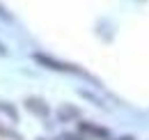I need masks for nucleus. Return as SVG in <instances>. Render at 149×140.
<instances>
[{"label": "nucleus", "instance_id": "nucleus-3", "mask_svg": "<svg viewBox=\"0 0 149 140\" xmlns=\"http://www.w3.org/2000/svg\"><path fill=\"white\" fill-rule=\"evenodd\" d=\"M5 53H7V51H5V48H2V44H0V55H5Z\"/></svg>", "mask_w": 149, "mask_h": 140}, {"label": "nucleus", "instance_id": "nucleus-2", "mask_svg": "<svg viewBox=\"0 0 149 140\" xmlns=\"http://www.w3.org/2000/svg\"><path fill=\"white\" fill-rule=\"evenodd\" d=\"M67 117H78V110H74V108H60V120L64 122Z\"/></svg>", "mask_w": 149, "mask_h": 140}, {"label": "nucleus", "instance_id": "nucleus-1", "mask_svg": "<svg viewBox=\"0 0 149 140\" xmlns=\"http://www.w3.org/2000/svg\"><path fill=\"white\" fill-rule=\"evenodd\" d=\"M25 106H28V110H32L35 115H48V106L44 104L41 99H35V97H32V99L25 101Z\"/></svg>", "mask_w": 149, "mask_h": 140}, {"label": "nucleus", "instance_id": "nucleus-4", "mask_svg": "<svg viewBox=\"0 0 149 140\" xmlns=\"http://www.w3.org/2000/svg\"><path fill=\"white\" fill-rule=\"evenodd\" d=\"M122 140H133V138H129V136H126V138H122Z\"/></svg>", "mask_w": 149, "mask_h": 140}]
</instances>
